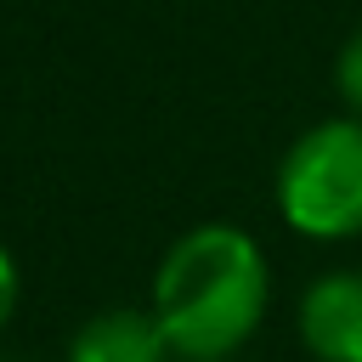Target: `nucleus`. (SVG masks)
I'll list each match as a JSON object with an SVG mask.
<instances>
[{
    "instance_id": "obj_1",
    "label": "nucleus",
    "mask_w": 362,
    "mask_h": 362,
    "mask_svg": "<svg viewBox=\"0 0 362 362\" xmlns=\"http://www.w3.org/2000/svg\"><path fill=\"white\" fill-rule=\"evenodd\" d=\"M272 272L260 243L243 226L209 221L181 232L153 272V317L175 356L221 362L232 356L266 317Z\"/></svg>"
},
{
    "instance_id": "obj_2",
    "label": "nucleus",
    "mask_w": 362,
    "mask_h": 362,
    "mask_svg": "<svg viewBox=\"0 0 362 362\" xmlns=\"http://www.w3.org/2000/svg\"><path fill=\"white\" fill-rule=\"evenodd\" d=\"M277 215L317 243L362 232V119L334 113L311 124L277 164Z\"/></svg>"
},
{
    "instance_id": "obj_3",
    "label": "nucleus",
    "mask_w": 362,
    "mask_h": 362,
    "mask_svg": "<svg viewBox=\"0 0 362 362\" xmlns=\"http://www.w3.org/2000/svg\"><path fill=\"white\" fill-rule=\"evenodd\" d=\"M300 339L317 362H362V272H322L300 294Z\"/></svg>"
},
{
    "instance_id": "obj_4",
    "label": "nucleus",
    "mask_w": 362,
    "mask_h": 362,
    "mask_svg": "<svg viewBox=\"0 0 362 362\" xmlns=\"http://www.w3.org/2000/svg\"><path fill=\"white\" fill-rule=\"evenodd\" d=\"M164 356H170V339H164L153 305L147 311H136V305L96 311L68 345V362H164Z\"/></svg>"
},
{
    "instance_id": "obj_5",
    "label": "nucleus",
    "mask_w": 362,
    "mask_h": 362,
    "mask_svg": "<svg viewBox=\"0 0 362 362\" xmlns=\"http://www.w3.org/2000/svg\"><path fill=\"white\" fill-rule=\"evenodd\" d=\"M334 90H339V102L362 119V28L339 45V57H334Z\"/></svg>"
},
{
    "instance_id": "obj_6",
    "label": "nucleus",
    "mask_w": 362,
    "mask_h": 362,
    "mask_svg": "<svg viewBox=\"0 0 362 362\" xmlns=\"http://www.w3.org/2000/svg\"><path fill=\"white\" fill-rule=\"evenodd\" d=\"M17 288H23V277H17V260L0 249V328L11 322V311H17Z\"/></svg>"
}]
</instances>
